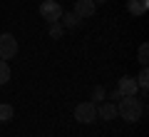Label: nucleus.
Wrapping results in <instances>:
<instances>
[{
    "label": "nucleus",
    "mask_w": 149,
    "mask_h": 137,
    "mask_svg": "<svg viewBox=\"0 0 149 137\" xmlns=\"http://www.w3.org/2000/svg\"><path fill=\"white\" fill-rule=\"evenodd\" d=\"M117 115L122 117V120H127V122H137V120H142V115H144V102L139 100L137 95L122 97V102L117 105Z\"/></svg>",
    "instance_id": "f257e3e1"
},
{
    "label": "nucleus",
    "mask_w": 149,
    "mask_h": 137,
    "mask_svg": "<svg viewBox=\"0 0 149 137\" xmlns=\"http://www.w3.org/2000/svg\"><path fill=\"white\" fill-rule=\"evenodd\" d=\"M74 120L82 122V125H90L97 120V105L95 102H80L74 107Z\"/></svg>",
    "instance_id": "f03ea898"
},
{
    "label": "nucleus",
    "mask_w": 149,
    "mask_h": 137,
    "mask_svg": "<svg viewBox=\"0 0 149 137\" xmlns=\"http://www.w3.org/2000/svg\"><path fill=\"white\" fill-rule=\"evenodd\" d=\"M17 55V40L15 35H10V32H3L0 35V60H10Z\"/></svg>",
    "instance_id": "7ed1b4c3"
},
{
    "label": "nucleus",
    "mask_w": 149,
    "mask_h": 137,
    "mask_svg": "<svg viewBox=\"0 0 149 137\" xmlns=\"http://www.w3.org/2000/svg\"><path fill=\"white\" fill-rule=\"evenodd\" d=\"M62 8H60V3H55V0H45L42 5H40V15H42V20L47 22H60V18H62Z\"/></svg>",
    "instance_id": "20e7f679"
},
{
    "label": "nucleus",
    "mask_w": 149,
    "mask_h": 137,
    "mask_svg": "<svg viewBox=\"0 0 149 137\" xmlns=\"http://www.w3.org/2000/svg\"><path fill=\"white\" fill-rule=\"evenodd\" d=\"M117 90H119V95H122V97H132V95H137V92H139V85H137V80H134V77L124 75V77L119 80Z\"/></svg>",
    "instance_id": "39448f33"
},
{
    "label": "nucleus",
    "mask_w": 149,
    "mask_h": 137,
    "mask_svg": "<svg viewBox=\"0 0 149 137\" xmlns=\"http://www.w3.org/2000/svg\"><path fill=\"white\" fill-rule=\"evenodd\" d=\"M95 3H92V0H77V3H74V15H77V18H80V20H82V18H92V15H95Z\"/></svg>",
    "instance_id": "423d86ee"
},
{
    "label": "nucleus",
    "mask_w": 149,
    "mask_h": 137,
    "mask_svg": "<svg viewBox=\"0 0 149 137\" xmlns=\"http://www.w3.org/2000/svg\"><path fill=\"white\" fill-rule=\"evenodd\" d=\"M97 117L104 120V122L114 120V117H117V105H114V102H102V105L97 107Z\"/></svg>",
    "instance_id": "0eeeda50"
},
{
    "label": "nucleus",
    "mask_w": 149,
    "mask_h": 137,
    "mask_svg": "<svg viewBox=\"0 0 149 137\" xmlns=\"http://www.w3.org/2000/svg\"><path fill=\"white\" fill-rule=\"evenodd\" d=\"M127 10L132 15H144L149 10V0H127Z\"/></svg>",
    "instance_id": "6e6552de"
},
{
    "label": "nucleus",
    "mask_w": 149,
    "mask_h": 137,
    "mask_svg": "<svg viewBox=\"0 0 149 137\" xmlns=\"http://www.w3.org/2000/svg\"><path fill=\"white\" fill-rule=\"evenodd\" d=\"M60 20H62V22H60L62 27H77V25H80V18L74 15V13H62Z\"/></svg>",
    "instance_id": "1a4fd4ad"
},
{
    "label": "nucleus",
    "mask_w": 149,
    "mask_h": 137,
    "mask_svg": "<svg viewBox=\"0 0 149 137\" xmlns=\"http://www.w3.org/2000/svg\"><path fill=\"white\" fill-rule=\"evenodd\" d=\"M15 117V110L10 105H0V122H10Z\"/></svg>",
    "instance_id": "9d476101"
},
{
    "label": "nucleus",
    "mask_w": 149,
    "mask_h": 137,
    "mask_svg": "<svg viewBox=\"0 0 149 137\" xmlns=\"http://www.w3.org/2000/svg\"><path fill=\"white\" fill-rule=\"evenodd\" d=\"M137 58H139V65H142V67H147V63H149V45H147V42H144V45H139Z\"/></svg>",
    "instance_id": "9b49d317"
},
{
    "label": "nucleus",
    "mask_w": 149,
    "mask_h": 137,
    "mask_svg": "<svg viewBox=\"0 0 149 137\" xmlns=\"http://www.w3.org/2000/svg\"><path fill=\"white\" fill-rule=\"evenodd\" d=\"M8 80H10V65L8 60H0V85H5Z\"/></svg>",
    "instance_id": "f8f14e48"
},
{
    "label": "nucleus",
    "mask_w": 149,
    "mask_h": 137,
    "mask_svg": "<svg viewBox=\"0 0 149 137\" xmlns=\"http://www.w3.org/2000/svg\"><path fill=\"white\" fill-rule=\"evenodd\" d=\"M50 37H55V40H60V37H62L65 35V27L62 25H60V22H50Z\"/></svg>",
    "instance_id": "ddd939ff"
},
{
    "label": "nucleus",
    "mask_w": 149,
    "mask_h": 137,
    "mask_svg": "<svg viewBox=\"0 0 149 137\" xmlns=\"http://www.w3.org/2000/svg\"><path fill=\"white\" fill-rule=\"evenodd\" d=\"M104 97H107V90L102 87V85H95V90H92V100H95V102H102Z\"/></svg>",
    "instance_id": "4468645a"
},
{
    "label": "nucleus",
    "mask_w": 149,
    "mask_h": 137,
    "mask_svg": "<svg viewBox=\"0 0 149 137\" xmlns=\"http://www.w3.org/2000/svg\"><path fill=\"white\" fill-rule=\"evenodd\" d=\"M109 100H122V95H119V90H114V92H109Z\"/></svg>",
    "instance_id": "2eb2a0df"
},
{
    "label": "nucleus",
    "mask_w": 149,
    "mask_h": 137,
    "mask_svg": "<svg viewBox=\"0 0 149 137\" xmlns=\"http://www.w3.org/2000/svg\"><path fill=\"white\" fill-rule=\"evenodd\" d=\"M92 3H95V5H102V3H107V0H92Z\"/></svg>",
    "instance_id": "dca6fc26"
},
{
    "label": "nucleus",
    "mask_w": 149,
    "mask_h": 137,
    "mask_svg": "<svg viewBox=\"0 0 149 137\" xmlns=\"http://www.w3.org/2000/svg\"><path fill=\"white\" fill-rule=\"evenodd\" d=\"M0 125H3V122H0Z\"/></svg>",
    "instance_id": "f3484780"
}]
</instances>
